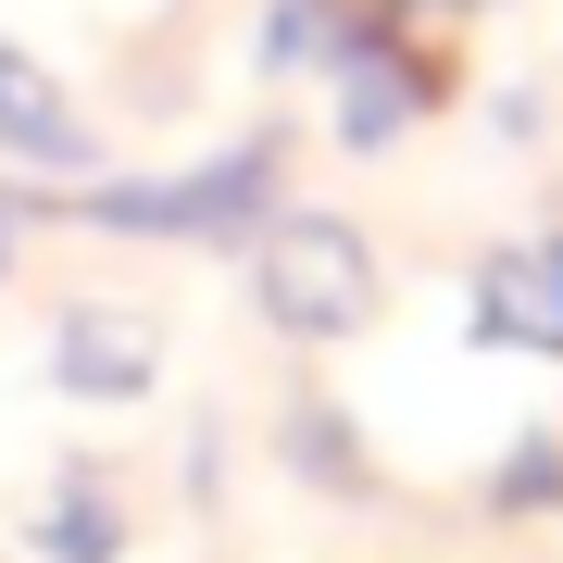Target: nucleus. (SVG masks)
<instances>
[{
    "label": "nucleus",
    "mask_w": 563,
    "mask_h": 563,
    "mask_svg": "<svg viewBox=\"0 0 563 563\" xmlns=\"http://www.w3.org/2000/svg\"><path fill=\"white\" fill-rule=\"evenodd\" d=\"M13 539L25 563H125V488H113V463H63V476L38 488V501L13 514Z\"/></svg>",
    "instance_id": "0eeeda50"
},
{
    "label": "nucleus",
    "mask_w": 563,
    "mask_h": 563,
    "mask_svg": "<svg viewBox=\"0 0 563 563\" xmlns=\"http://www.w3.org/2000/svg\"><path fill=\"white\" fill-rule=\"evenodd\" d=\"M0 163H13V176H101L88 113L63 101V76L38 51H13V38H0Z\"/></svg>",
    "instance_id": "423d86ee"
},
{
    "label": "nucleus",
    "mask_w": 563,
    "mask_h": 563,
    "mask_svg": "<svg viewBox=\"0 0 563 563\" xmlns=\"http://www.w3.org/2000/svg\"><path fill=\"white\" fill-rule=\"evenodd\" d=\"M25 225H101V239H188V251H251L263 225L288 213V125H251L239 151L213 163H176V176H76L51 188H13Z\"/></svg>",
    "instance_id": "f257e3e1"
},
{
    "label": "nucleus",
    "mask_w": 563,
    "mask_h": 563,
    "mask_svg": "<svg viewBox=\"0 0 563 563\" xmlns=\"http://www.w3.org/2000/svg\"><path fill=\"white\" fill-rule=\"evenodd\" d=\"M276 451H288V476L339 488V501H376V451H363L351 401H325V388H301V401L276 413Z\"/></svg>",
    "instance_id": "6e6552de"
},
{
    "label": "nucleus",
    "mask_w": 563,
    "mask_h": 563,
    "mask_svg": "<svg viewBox=\"0 0 563 563\" xmlns=\"http://www.w3.org/2000/svg\"><path fill=\"white\" fill-rule=\"evenodd\" d=\"M488 501L501 514H563V426H526V439L488 463Z\"/></svg>",
    "instance_id": "9d476101"
},
{
    "label": "nucleus",
    "mask_w": 563,
    "mask_h": 563,
    "mask_svg": "<svg viewBox=\"0 0 563 563\" xmlns=\"http://www.w3.org/2000/svg\"><path fill=\"white\" fill-rule=\"evenodd\" d=\"M463 325H476V351L563 363V239H501V251H476V276H463Z\"/></svg>",
    "instance_id": "39448f33"
},
{
    "label": "nucleus",
    "mask_w": 563,
    "mask_h": 563,
    "mask_svg": "<svg viewBox=\"0 0 563 563\" xmlns=\"http://www.w3.org/2000/svg\"><path fill=\"white\" fill-rule=\"evenodd\" d=\"M251 313L276 325V339H363V325L388 313V263L376 239H363L351 213H313V201H288L276 225L251 239Z\"/></svg>",
    "instance_id": "f03ea898"
},
{
    "label": "nucleus",
    "mask_w": 563,
    "mask_h": 563,
    "mask_svg": "<svg viewBox=\"0 0 563 563\" xmlns=\"http://www.w3.org/2000/svg\"><path fill=\"white\" fill-rule=\"evenodd\" d=\"M51 388L88 401V413L151 401L163 388V313H139V301H63L51 313Z\"/></svg>",
    "instance_id": "20e7f679"
},
{
    "label": "nucleus",
    "mask_w": 563,
    "mask_h": 563,
    "mask_svg": "<svg viewBox=\"0 0 563 563\" xmlns=\"http://www.w3.org/2000/svg\"><path fill=\"white\" fill-rule=\"evenodd\" d=\"M339 38H351V13L339 0H276V13H263V76H325V63H339Z\"/></svg>",
    "instance_id": "1a4fd4ad"
},
{
    "label": "nucleus",
    "mask_w": 563,
    "mask_h": 563,
    "mask_svg": "<svg viewBox=\"0 0 563 563\" xmlns=\"http://www.w3.org/2000/svg\"><path fill=\"white\" fill-rule=\"evenodd\" d=\"M13 239H25V213H13V188H0V276H13Z\"/></svg>",
    "instance_id": "9b49d317"
},
{
    "label": "nucleus",
    "mask_w": 563,
    "mask_h": 563,
    "mask_svg": "<svg viewBox=\"0 0 563 563\" xmlns=\"http://www.w3.org/2000/svg\"><path fill=\"white\" fill-rule=\"evenodd\" d=\"M451 88V51L439 38H388V25H351L339 63H325V139L339 151H401Z\"/></svg>",
    "instance_id": "7ed1b4c3"
}]
</instances>
